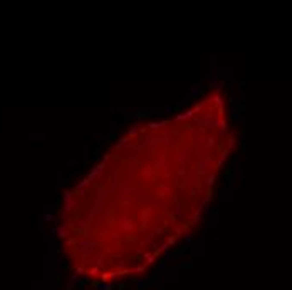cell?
I'll return each instance as SVG.
<instances>
[{"label": "cell", "instance_id": "3", "mask_svg": "<svg viewBox=\"0 0 292 290\" xmlns=\"http://www.w3.org/2000/svg\"><path fill=\"white\" fill-rule=\"evenodd\" d=\"M193 116V111H188L185 112V114H181V116H176V121H183V119H188V117Z\"/></svg>", "mask_w": 292, "mask_h": 290}, {"label": "cell", "instance_id": "8", "mask_svg": "<svg viewBox=\"0 0 292 290\" xmlns=\"http://www.w3.org/2000/svg\"><path fill=\"white\" fill-rule=\"evenodd\" d=\"M210 86H217V79H212V81H210Z\"/></svg>", "mask_w": 292, "mask_h": 290}, {"label": "cell", "instance_id": "5", "mask_svg": "<svg viewBox=\"0 0 292 290\" xmlns=\"http://www.w3.org/2000/svg\"><path fill=\"white\" fill-rule=\"evenodd\" d=\"M213 179H215V176H213V174H210V176H208V185H210V186L213 185Z\"/></svg>", "mask_w": 292, "mask_h": 290}, {"label": "cell", "instance_id": "4", "mask_svg": "<svg viewBox=\"0 0 292 290\" xmlns=\"http://www.w3.org/2000/svg\"><path fill=\"white\" fill-rule=\"evenodd\" d=\"M136 116H138V117H144V116H146V112H144L143 109H139V111H138V114H136Z\"/></svg>", "mask_w": 292, "mask_h": 290}, {"label": "cell", "instance_id": "2", "mask_svg": "<svg viewBox=\"0 0 292 290\" xmlns=\"http://www.w3.org/2000/svg\"><path fill=\"white\" fill-rule=\"evenodd\" d=\"M202 91H203L202 86H193L191 91H190V94H191V96H198V94H202Z\"/></svg>", "mask_w": 292, "mask_h": 290}, {"label": "cell", "instance_id": "7", "mask_svg": "<svg viewBox=\"0 0 292 290\" xmlns=\"http://www.w3.org/2000/svg\"><path fill=\"white\" fill-rule=\"evenodd\" d=\"M173 111V108L171 106H168V108H165V112H171Z\"/></svg>", "mask_w": 292, "mask_h": 290}, {"label": "cell", "instance_id": "6", "mask_svg": "<svg viewBox=\"0 0 292 290\" xmlns=\"http://www.w3.org/2000/svg\"><path fill=\"white\" fill-rule=\"evenodd\" d=\"M118 122H121V119L119 117H114V119H113V124H118Z\"/></svg>", "mask_w": 292, "mask_h": 290}, {"label": "cell", "instance_id": "1", "mask_svg": "<svg viewBox=\"0 0 292 290\" xmlns=\"http://www.w3.org/2000/svg\"><path fill=\"white\" fill-rule=\"evenodd\" d=\"M158 141H163V139H160V138H143L141 139V143H143L144 146H151V144H154V143H158Z\"/></svg>", "mask_w": 292, "mask_h": 290}]
</instances>
